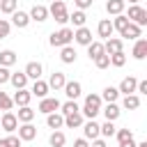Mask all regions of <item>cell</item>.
<instances>
[{
	"label": "cell",
	"instance_id": "f907efd6",
	"mask_svg": "<svg viewBox=\"0 0 147 147\" xmlns=\"http://www.w3.org/2000/svg\"><path fill=\"white\" fill-rule=\"evenodd\" d=\"M119 147H136V140L131 138V140H124V142H119Z\"/></svg>",
	"mask_w": 147,
	"mask_h": 147
},
{
	"label": "cell",
	"instance_id": "484cf974",
	"mask_svg": "<svg viewBox=\"0 0 147 147\" xmlns=\"http://www.w3.org/2000/svg\"><path fill=\"white\" fill-rule=\"evenodd\" d=\"M122 106H124L126 110H136V108H140V96H138L136 92H133V94H124Z\"/></svg>",
	"mask_w": 147,
	"mask_h": 147
},
{
	"label": "cell",
	"instance_id": "8d00e7d4",
	"mask_svg": "<svg viewBox=\"0 0 147 147\" xmlns=\"http://www.w3.org/2000/svg\"><path fill=\"white\" fill-rule=\"evenodd\" d=\"M110 64H113V67H124V64H126V53H124V51L110 53Z\"/></svg>",
	"mask_w": 147,
	"mask_h": 147
},
{
	"label": "cell",
	"instance_id": "60d3db41",
	"mask_svg": "<svg viewBox=\"0 0 147 147\" xmlns=\"http://www.w3.org/2000/svg\"><path fill=\"white\" fill-rule=\"evenodd\" d=\"M14 108V101L7 92H0V110H11Z\"/></svg>",
	"mask_w": 147,
	"mask_h": 147
},
{
	"label": "cell",
	"instance_id": "f5cc1de1",
	"mask_svg": "<svg viewBox=\"0 0 147 147\" xmlns=\"http://www.w3.org/2000/svg\"><path fill=\"white\" fill-rule=\"evenodd\" d=\"M0 147H7V142H5V138H2V140H0Z\"/></svg>",
	"mask_w": 147,
	"mask_h": 147
},
{
	"label": "cell",
	"instance_id": "f6af8a7d",
	"mask_svg": "<svg viewBox=\"0 0 147 147\" xmlns=\"http://www.w3.org/2000/svg\"><path fill=\"white\" fill-rule=\"evenodd\" d=\"M9 76H11V71H9V67H0V85H5V83H9Z\"/></svg>",
	"mask_w": 147,
	"mask_h": 147
},
{
	"label": "cell",
	"instance_id": "836d02e7",
	"mask_svg": "<svg viewBox=\"0 0 147 147\" xmlns=\"http://www.w3.org/2000/svg\"><path fill=\"white\" fill-rule=\"evenodd\" d=\"M69 21L74 23V28H83V25H85V21H87V16H85V11H83V9H76L74 14H69Z\"/></svg>",
	"mask_w": 147,
	"mask_h": 147
},
{
	"label": "cell",
	"instance_id": "8fae6325",
	"mask_svg": "<svg viewBox=\"0 0 147 147\" xmlns=\"http://www.w3.org/2000/svg\"><path fill=\"white\" fill-rule=\"evenodd\" d=\"M30 99H32V94H30V90L28 87H21V90H16L14 92V96H11V101H14V106H30Z\"/></svg>",
	"mask_w": 147,
	"mask_h": 147
},
{
	"label": "cell",
	"instance_id": "ffe728a7",
	"mask_svg": "<svg viewBox=\"0 0 147 147\" xmlns=\"http://www.w3.org/2000/svg\"><path fill=\"white\" fill-rule=\"evenodd\" d=\"M46 124H48V129H53V131H55V129H62V126H64V115L57 113V110H55V113H48V115H46Z\"/></svg>",
	"mask_w": 147,
	"mask_h": 147
},
{
	"label": "cell",
	"instance_id": "d6986e66",
	"mask_svg": "<svg viewBox=\"0 0 147 147\" xmlns=\"http://www.w3.org/2000/svg\"><path fill=\"white\" fill-rule=\"evenodd\" d=\"M101 113H103V117L108 119V122H115L119 115H122V110H119V106L113 101V103H106L103 108H101Z\"/></svg>",
	"mask_w": 147,
	"mask_h": 147
},
{
	"label": "cell",
	"instance_id": "ab89813d",
	"mask_svg": "<svg viewBox=\"0 0 147 147\" xmlns=\"http://www.w3.org/2000/svg\"><path fill=\"white\" fill-rule=\"evenodd\" d=\"M94 64H96V69H108V67H110V55H108V53L96 55V57H94Z\"/></svg>",
	"mask_w": 147,
	"mask_h": 147
},
{
	"label": "cell",
	"instance_id": "7bdbcfd3",
	"mask_svg": "<svg viewBox=\"0 0 147 147\" xmlns=\"http://www.w3.org/2000/svg\"><path fill=\"white\" fill-rule=\"evenodd\" d=\"M9 30H11V23H9L7 18H0V39L9 37Z\"/></svg>",
	"mask_w": 147,
	"mask_h": 147
},
{
	"label": "cell",
	"instance_id": "ba28073f",
	"mask_svg": "<svg viewBox=\"0 0 147 147\" xmlns=\"http://www.w3.org/2000/svg\"><path fill=\"white\" fill-rule=\"evenodd\" d=\"M74 41H76V44H80V46L92 44V41H94V39H92V30H90V28H85V25H83V28H76V30H74Z\"/></svg>",
	"mask_w": 147,
	"mask_h": 147
},
{
	"label": "cell",
	"instance_id": "b9f144b4",
	"mask_svg": "<svg viewBox=\"0 0 147 147\" xmlns=\"http://www.w3.org/2000/svg\"><path fill=\"white\" fill-rule=\"evenodd\" d=\"M115 136H117V142H124V140H131L133 138V131L131 129H117Z\"/></svg>",
	"mask_w": 147,
	"mask_h": 147
},
{
	"label": "cell",
	"instance_id": "4dcf8cb0",
	"mask_svg": "<svg viewBox=\"0 0 147 147\" xmlns=\"http://www.w3.org/2000/svg\"><path fill=\"white\" fill-rule=\"evenodd\" d=\"M106 11L117 16V14H124V0H108L106 2Z\"/></svg>",
	"mask_w": 147,
	"mask_h": 147
},
{
	"label": "cell",
	"instance_id": "bcb514c9",
	"mask_svg": "<svg viewBox=\"0 0 147 147\" xmlns=\"http://www.w3.org/2000/svg\"><path fill=\"white\" fill-rule=\"evenodd\" d=\"M74 5H76L78 9H83V11H85L87 7H92V5H94V0H74Z\"/></svg>",
	"mask_w": 147,
	"mask_h": 147
},
{
	"label": "cell",
	"instance_id": "e0dca14e",
	"mask_svg": "<svg viewBox=\"0 0 147 147\" xmlns=\"http://www.w3.org/2000/svg\"><path fill=\"white\" fill-rule=\"evenodd\" d=\"M103 51L110 55V53H117V51H124V41L122 39H117V37H108L106 41H103Z\"/></svg>",
	"mask_w": 147,
	"mask_h": 147
},
{
	"label": "cell",
	"instance_id": "7dc6e473",
	"mask_svg": "<svg viewBox=\"0 0 147 147\" xmlns=\"http://www.w3.org/2000/svg\"><path fill=\"white\" fill-rule=\"evenodd\" d=\"M136 92H138V94H147V80H138Z\"/></svg>",
	"mask_w": 147,
	"mask_h": 147
},
{
	"label": "cell",
	"instance_id": "6da1fadb",
	"mask_svg": "<svg viewBox=\"0 0 147 147\" xmlns=\"http://www.w3.org/2000/svg\"><path fill=\"white\" fill-rule=\"evenodd\" d=\"M101 96L99 94H87L85 96V106L80 108V115L83 117H87V119H94L99 113H101Z\"/></svg>",
	"mask_w": 147,
	"mask_h": 147
},
{
	"label": "cell",
	"instance_id": "2e32d148",
	"mask_svg": "<svg viewBox=\"0 0 147 147\" xmlns=\"http://www.w3.org/2000/svg\"><path fill=\"white\" fill-rule=\"evenodd\" d=\"M113 23H110V18H101L99 21V25H96V34L101 37V39H108V37H113Z\"/></svg>",
	"mask_w": 147,
	"mask_h": 147
},
{
	"label": "cell",
	"instance_id": "e575fe53",
	"mask_svg": "<svg viewBox=\"0 0 147 147\" xmlns=\"http://www.w3.org/2000/svg\"><path fill=\"white\" fill-rule=\"evenodd\" d=\"M18 9V0H0V14H14Z\"/></svg>",
	"mask_w": 147,
	"mask_h": 147
},
{
	"label": "cell",
	"instance_id": "3957f363",
	"mask_svg": "<svg viewBox=\"0 0 147 147\" xmlns=\"http://www.w3.org/2000/svg\"><path fill=\"white\" fill-rule=\"evenodd\" d=\"M48 14H51V16H53L60 25L69 23V11H67L64 0H53V2H51V7H48Z\"/></svg>",
	"mask_w": 147,
	"mask_h": 147
},
{
	"label": "cell",
	"instance_id": "d6a6232c",
	"mask_svg": "<svg viewBox=\"0 0 147 147\" xmlns=\"http://www.w3.org/2000/svg\"><path fill=\"white\" fill-rule=\"evenodd\" d=\"M60 60H62L64 64H74V62H76V51H74L71 46H62V51H60Z\"/></svg>",
	"mask_w": 147,
	"mask_h": 147
},
{
	"label": "cell",
	"instance_id": "7a4b0ae2",
	"mask_svg": "<svg viewBox=\"0 0 147 147\" xmlns=\"http://www.w3.org/2000/svg\"><path fill=\"white\" fill-rule=\"evenodd\" d=\"M74 41V30L71 28H60L57 32H53L48 37V44L55 46V48H62V46H69Z\"/></svg>",
	"mask_w": 147,
	"mask_h": 147
},
{
	"label": "cell",
	"instance_id": "1f68e13d",
	"mask_svg": "<svg viewBox=\"0 0 147 147\" xmlns=\"http://www.w3.org/2000/svg\"><path fill=\"white\" fill-rule=\"evenodd\" d=\"M110 23H113V30H117V32L122 34V32L126 30V25H129V18H126V14H117Z\"/></svg>",
	"mask_w": 147,
	"mask_h": 147
},
{
	"label": "cell",
	"instance_id": "277c9868",
	"mask_svg": "<svg viewBox=\"0 0 147 147\" xmlns=\"http://www.w3.org/2000/svg\"><path fill=\"white\" fill-rule=\"evenodd\" d=\"M126 18L131 21V23H136V25H147V9H142L140 5H131L129 7V14H126Z\"/></svg>",
	"mask_w": 147,
	"mask_h": 147
},
{
	"label": "cell",
	"instance_id": "52a82bcc",
	"mask_svg": "<svg viewBox=\"0 0 147 147\" xmlns=\"http://www.w3.org/2000/svg\"><path fill=\"white\" fill-rule=\"evenodd\" d=\"M18 138L23 140V142H30V140H34L37 138V129L32 126V122H23V124H18Z\"/></svg>",
	"mask_w": 147,
	"mask_h": 147
},
{
	"label": "cell",
	"instance_id": "4fadbf2b",
	"mask_svg": "<svg viewBox=\"0 0 147 147\" xmlns=\"http://www.w3.org/2000/svg\"><path fill=\"white\" fill-rule=\"evenodd\" d=\"M11 25H16V28H28L30 25V14L28 11H21V9H16L14 14H11Z\"/></svg>",
	"mask_w": 147,
	"mask_h": 147
},
{
	"label": "cell",
	"instance_id": "f1b7e54d",
	"mask_svg": "<svg viewBox=\"0 0 147 147\" xmlns=\"http://www.w3.org/2000/svg\"><path fill=\"white\" fill-rule=\"evenodd\" d=\"M140 34H142V28H140V25H136V23H131V21H129L126 30L122 32V37H124V39H138Z\"/></svg>",
	"mask_w": 147,
	"mask_h": 147
},
{
	"label": "cell",
	"instance_id": "d4e9b609",
	"mask_svg": "<svg viewBox=\"0 0 147 147\" xmlns=\"http://www.w3.org/2000/svg\"><path fill=\"white\" fill-rule=\"evenodd\" d=\"M16 60H18V55L14 53V51H0V67H14L16 64Z\"/></svg>",
	"mask_w": 147,
	"mask_h": 147
},
{
	"label": "cell",
	"instance_id": "83f0119b",
	"mask_svg": "<svg viewBox=\"0 0 147 147\" xmlns=\"http://www.w3.org/2000/svg\"><path fill=\"white\" fill-rule=\"evenodd\" d=\"M64 142H67V136H64L60 129H55V131L48 136V145H51V147H64Z\"/></svg>",
	"mask_w": 147,
	"mask_h": 147
},
{
	"label": "cell",
	"instance_id": "7402d4cb",
	"mask_svg": "<svg viewBox=\"0 0 147 147\" xmlns=\"http://www.w3.org/2000/svg\"><path fill=\"white\" fill-rule=\"evenodd\" d=\"M136 85H138V78H133V76H126L122 83H119V94H133L136 92Z\"/></svg>",
	"mask_w": 147,
	"mask_h": 147
},
{
	"label": "cell",
	"instance_id": "9a60e30c",
	"mask_svg": "<svg viewBox=\"0 0 147 147\" xmlns=\"http://www.w3.org/2000/svg\"><path fill=\"white\" fill-rule=\"evenodd\" d=\"M46 18H48V7H44V5H34V7L30 9V21L44 23Z\"/></svg>",
	"mask_w": 147,
	"mask_h": 147
},
{
	"label": "cell",
	"instance_id": "7c38bea8",
	"mask_svg": "<svg viewBox=\"0 0 147 147\" xmlns=\"http://www.w3.org/2000/svg\"><path fill=\"white\" fill-rule=\"evenodd\" d=\"M83 136H85V140H94V138H99V136H101V131H99V124H96L94 119H87V122H83Z\"/></svg>",
	"mask_w": 147,
	"mask_h": 147
},
{
	"label": "cell",
	"instance_id": "c3c4849f",
	"mask_svg": "<svg viewBox=\"0 0 147 147\" xmlns=\"http://www.w3.org/2000/svg\"><path fill=\"white\" fill-rule=\"evenodd\" d=\"M74 147H90V142L85 138H78V140H74Z\"/></svg>",
	"mask_w": 147,
	"mask_h": 147
},
{
	"label": "cell",
	"instance_id": "db71d44e",
	"mask_svg": "<svg viewBox=\"0 0 147 147\" xmlns=\"http://www.w3.org/2000/svg\"><path fill=\"white\" fill-rule=\"evenodd\" d=\"M129 2H131V5H138V2H140V0H129Z\"/></svg>",
	"mask_w": 147,
	"mask_h": 147
},
{
	"label": "cell",
	"instance_id": "d590c367",
	"mask_svg": "<svg viewBox=\"0 0 147 147\" xmlns=\"http://www.w3.org/2000/svg\"><path fill=\"white\" fill-rule=\"evenodd\" d=\"M101 53H106L101 41H92V44H87V55H90V60H94V57L101 55Z\"/></svg>",
	"mask_w": 147,
	"mask_h": 147
},
{
	"label": "cell",
	"instance_id": "74e56055",
	"mask_svg": "<svg viewBox=\"0 0 147 147\" xmlns=\"http://www.w3.org/2000/svg\"><path fill=\"white\" fill-rule=\"evenodd\" d=\"M76 110H80V108H78V103L74 99H67L64 103H60V113L62 115H69V113H76Z\"/></svg>",
	"mask_w": 147,
	"mask_h": 147
},
{
	"label": "cell",
	"instance_id": "cb8c5ba5",
	"mask_svg": "<svg viewBox=\"0 0 147 147\" xmlns=\"http://www.w3.org/2000/svg\"><path fill=\"white\" fill-rule=\"evenodd\" d=\"M28 76H25V71H16V74H11L9 76V83L16 87V90H21V87H28Z\"/></svg>",
	"mask_w": 147,
	"mask_h": 147
},
{
	"label": "cell",
	"instance_id": "816d5d0a",
	"mask_svg": "<svg viewBox=\"0 0 147 147\" xmlns=\"http://www.w3.org/2000/svg\"><path fill=\"white\" fill-rule=\"evenodd\" d=\"M136 147H147V142H138V145H136Z\"/></svg>",
	"mask_w": 147,
	"mask_h": 147
},
{
	"label": "cell",
	"instance_id": "603a6c76",
	"mask_svg": "<svg viewBox=\"0 0 147 147\" xmlns=\"http://www.w3.org/2000/svg\"><path fill=\"white\" fill-rule=\"evenodd\" d=\"M64 83H67V78H64L62 71H53L51 78H48V87H51V90H62Z\"/></svg>",
	"mask_w": 147,
	"mask_h": 147
},
{
	"label": "cell",
	"instance_id": "f35d334b",
	"mask_svg": "<svg viewBox=\"0 0 147 147\" xmlns=\"http://www.w3.org/2000/svg\"><path fill=\"white\" fill-rule=\"evenodd\" d=\"M99 131H101L103 138H113L117 129H115V122H108V119H106V124H99Z\"/></svg>",
	"mask_w": 147,
	"mask_h": 147
},
{
	"label": "cell",
	"instance_id": "ac0fdd59",
	"mask_svg": "<svg viewBox=\"0 0 147 147\" xmlns=\"http://www.w3.org/2000/svg\"><path fill=\"white\" fill-rule=\"evenodd\" d=\"M131 55L136 57V60H145L147 57V39H136V44H133V51H131Z\"/></svg>",
	"mask_w": 147,
	"mask_h": 147
},
{
	"label": "cell",
	"instance_id": "9c48e42d",
	"mask_svg": "<svg viewBox=\"0 0 147 147\" xmlns=\"http://www.w3.org/2000/svg\"><path fill=\"white\" fill-rule=\"evenodd\" d=\"M48 92H51V87H48V83L41 80V78H37V80L32 83V87H30V94H32V96H39V99L48 96Z\"/></svg>",
	"mask_w": 147,
	"mask_h": 147
},
{
	"label": "cell",
	"instance_id": "5b68a950",
	"mask_svg": "<svg viewBox=\"0 0 147 147\" xmlns=\"http://www.w3.org/2000/svg\"><path fill=\"white\" fill-rule=\"evenodd\" d=\"M0 129H2V131H7V133H14V131L18 129V117H16V113L5 110V113H2V117H0Z\"/></svg>",
	"mask_w": 147,
	"mask_h": 147
},
{
	"label": "cell",
	"instance_id": "ee69618b",
	"mask_svg": "<svg viewBox=\"0 0 147 147\" xmlns=\"http://www.w3.org/2000/svg\"><path fill=\"white\" fill-rule=\"evenodd\" d=\"M5 142H7V147H21V142H23V140H21L18 136H14V133H9V136L5 138Z\"/></svg>",
	"mask_w": 147,
	"mask_h": 147
},
{
	"label": "cell",
	"instance_id": "44dd1931",
	"mask_svg": "<svg viewBox=\"0 0 147 147\" xmlns=\"http://www.w3.org/2000/svg\"><path fill=\"white\" fill-rule=\"evenodd\" d=\"M23 71H25V76H28V78L37 80V78H41V71H44V67H41V62H28Z\"/></svg>",
	"mask_w": 147,
	"mask_h": 147
},
{
	"label": "cell",
	"instance_id": "f546056e",
	"mask_svg": "<svg viewBox=\"0 0 147 147\" xmlns=\"http://www.w3.org/2000/svg\"><path fill=\"white\" fill-rule=\"evenodd\" d=\"M99 96H101V101H106V103H113V101H117V96H119V90H117V87H113V85H108V87H106V90H103Z\"/></svg>",
	"mask_w": 147,
	"mask_h": 147
},
{
	"label": "cell",
	"instance_id": "4316f807",
	"mask_svg": "<svg viewBox=\"0 0 147 147\" xmlns=\"http://www.w3.org/2000/svg\"><path fill=\"white\" fill-rule=\"evenodd\" d=\"M34 110L30 108V106H21L18 108V113H16V117H18V124H23V122H32L34 119Z\"/></svg>",
	"mask_w": 147,
	"mask_h": 147
},
{
	"label": "cell",
	"instance_id": "30bf717a",
	"mask_svg": "<svg viewBox=\"0 0 147 147\" xmlns=\"http://www.w3.org/2000/svg\"><path fill=\"white\" fill-rule=\"evenodd\" d=\"M62 90H64V94H67V99H74V101H76V99L80 96V92H83V85H80L78 80H67Z\"/></svg>",
	"mask_w": 147,
	"mask_h": 147
},
{
	"label": "cell",
	"instance_id": "5bb4252c",
	"mask_svg": "<svg viewBox=\"0 0 147 147\" xmlns=\"http://www.w3.org/2000/svg\"><path fill=\"white\" fill-rule=\"evenodd\" d=\"M83 122H85V117L80 115V110L64 115V126H67V129H78V126H83Z\"/></svg>",
	"mask_w": 147,
	"mask_h": 147
},
{
	"label": "cell",
	"instance_id": "681fc988",
	"mask_svg": "<svg viewBox=\"0 0 147 147\" xmlns=\"http://www.w3.org/2000/svg\"><path fill=\"white\" fill-rule=\"evenodd\" d=\"M90 147H108V145H106V140H101V138H94Z\"/></svg>",
	"mask_w": 147,
	"mask_h": 147
},
{
	"label": "cell",
	"instance_id": "8992f818",
	"mask_svg": "<svg viewBox=\"0 0 147 147\" xmlns=\"http://www.w3.org/2000/svg\"><path fill=\"white\" fill-rule=\"evenodd\" d=\"M37 110H39V113H44V115H48V113H55V110H60V101H57L55 96H44V99L39 101Z\"/></svg>",
	"mask_w": 147,
	"mask_h": 147
}]
</instances>
